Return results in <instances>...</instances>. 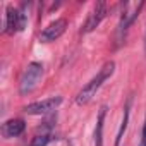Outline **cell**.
<instances>
[{
	"label": "cell",
	"mask_w": 146,
	"mask_h": 146,
	"mask_svg": "<svg viewBox=\"0 0 146 146\" xmlns=\"http://www.w3.org/2000/svg\"><path fill=\"white\" fill-rule=\"evenodd\" d=\"M144 50H146V38H144Z\"/></svg>",
	"instance_id": "13"
},
{
	"label": "cell",
	"mask_w": 146,
	"mask_h": 146,
	"mask_svg": "<svg viewBox=\"0 0 146 146\" xmlns=\"http://www.w3.org/2000/svg\"><path fill=\"white\" fill-rule=\"evenodd\" d=\"M24 129H26V122L23 119H9L2 125V134L4 137H17L24 132Z\"/></svg>",
	"instance_id": "8"
},
{
	"label": "cell",
	"mask_w": 146,
	"mask_h": 146,
	"mask_svg": "<svg viewBox=\"0 0 146 146\" xmlns=\"http://www.w3.org/2000/svg\"><path fill=\"white\" fill-rule=\"evenodd\" d=\"M69 146H72V143H69Z\"/></svg>",
	"instance_id": "14"
},
{
	"label": "cell",
	"mask_w": 146,
	"mask_h": 146,
	"mask_svg": "<svg viewBox=\"0 0 146 146\" xmlns=\"http://www.w3.org/2000/svg\"><path fill=\"white\" fill-rule=\"evenodd\" d=\"M52 141V134L50 132H41L38 136H35L29 143V146H46Z\"/></svg>",
	"instance_id": "11"
},
{
	"label": "cell",
	"mask_w": 146,
	"mask_h": 146,
	"mask_svg": "<svg viewBox=\"0 0 146 146\" xmlns=\"http://www.w3.org/2000/svg\"><path fill=\"white\" fill-rule=\"evenodd\" d=\"M67 29V19L60 17V19H55L53 23H50L41 33H40V41L43 43H50V41H55L58 40Z\"/></svg>",
	"instance_id": "6"
},
{
	"label": "cell",
	"mask_w": 146,
	"mask_h": 146,
	"mask_svg": "<svg viewBox=\"0 0 146 146\" xmlns=\"http://www.w3.org/2000/svg\"><path fill=\"white\" fill-rule=\"evenodd\" d=\"M113 72H115V62L110 60V62H107V64L98 70V74H96V76H95V78H93V79H91V81H90V83L79 91V93H78V96H76V103H78V105H86V103L96 95V91L102 88V84H103L112 74H113Z\"/></svg>",
	"instance_id": "1"
},
{
	"label": "cell",
	"mask_w": 146,
	"mask_h": 146,
	"mask_svg": "<svg viewBox=\"0 0 146 146\" xmlns=\"http://www.w3.org/2000/svg\"><path fill=\"white\" fill-rule=\"evenodd\" d=\"M131 102L132 98L127 100L125 107H124V117H122V122H120V127H119V132H117V137H115V146H120V141L124 137V132L127 129V122H129V113H131Z\"/></svg>",
	"instance_id": "10"
},
{
	"label": "cell",
	"mask_w": 146,
	"mask_h": 146,
	"mask_svg": "<svg viewBox=\"0 0 146 146\" xmlns=\"http://www.w3.org/2000/svg\"><path fill=\"white\" fill-rule=\"evenodd\" d=\"M60 103H62V96H52V98H46V100L26 105L24 112L29 113V115H43V113H48V112L55 110Z\"/></svg>",
	"instance_id": "5"
},
{
	"label": "cell",
	"mask_w": 146,
	"mask_h": 146,
	"mask_svg": "<svg viewBox=\"0 0 146 146\" xmlns=\"http://www.w3.org/2000/svg\"><path fill=\"white\" fill-rule=\"evenodd\" d=\"M41 76H43V65L40 62H31L26 67V70L23 72V78H21V83H19V93L21 95L31 93L36 88L38 81L41 79Z\"/></svg>",
	"instance_id": "2"
},
{
	"label": "cell",
	"mask_w": 146,
	"mask_h": 146,
	"mask_svg": "<svg viewBox=\"0 0 146 146\" xmlns=\"http://www.w3.org/2000/svg\"><path fill=\"white\" fill-rule=\"evenodd\" d=\"M105 16H107V4L105 2H96L93 11L90 12L88 19H86V23L81 28V33H91L95 28L100 26V23L105 19Z\"/></svg>",
	"instance_id": "7"
},
{
	"label": "cell",
	"mask_w": 146,
	"mask_h": 146,
	"mask_svg": "<svg viewBox=\"0 0 146 146\" xmlns=\"http://www.w3.org/2000/svg\"><path fill=\"white\" fill-rule=\"evenodd\" d=\"M143 7H144V2H127L122 5L120 23H119V36H122L127 31V28L136 21V17L139 16Z\"/></svg>",
	"instance_id": "4"
},
{
	"label": "cell",
	"mask_w": 146,
	"mask_h": 146,
	"mask_svg": "<svg viewBox=\"0 0 146 146\" xmlns=\"http://www.w3.org/2000/svg\"><path fill=\"white\" fill-rule=\"evenodd\" d=\"M26 23H28V16L21 9L12 7V5L7 7V14H5V33H9V35L19 33V31H23L26 28Z\"/></svg>",
	"instance_id": "3"
},
{
	"label": "cell",
	"mask_w": 146,
	"mask_h": 146,
	"mask_svg": "<svg viewBox=\"0 0 146 146\" xmlns=\"http://www.w3.org/2000/svg\"><path fill=\"white\" fill-rule=\"evenodd\" d=\"M107 105H102L98 110V119H96V127H95V146H103V124L107 117Z\"/></svg>",
	"instance_id": "9"
},
{
	"label": "cell",
	"mask_w": 146,
	"mask_h": 146,
	"mask_svg": "<svg viewBox=\"0 0 146 146\" xmlns=\"http://www.w3.org/2000/svg\"><path fill=\"white\" fill-rule=\"evenodd\" d=\"M139 146H146V120H144V125H143V134H141V143Z\"/></svg>",
	"instance_id": "12"
}]
</instances>
